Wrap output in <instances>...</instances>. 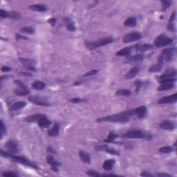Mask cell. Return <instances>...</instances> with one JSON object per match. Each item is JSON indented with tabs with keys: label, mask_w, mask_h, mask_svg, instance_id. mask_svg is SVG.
I'll use <instances>...</instances> for the list:
<instances>
[{
	"label": "cell",
	"mask_w": 177,
	"mask_h": 177,
	"mask_svg": "<svg viewBox=\"0 0 177 177\" xmlns=\"http://www.w3.org/2000/svg\"><path fill=\"white\" fill-rule=\"evenodd\" d=\"M0 138L2 139L4 135L6 134V127L2 120L0 121Z\"/></svg>",
	"instance_id": "obj_39"
},
{
	"label": "cell",
	"mask_w": 177,
	"mask_h": 177,
	"mask_svg": "<svg viewBox=\"0 0 177 177\" xmlns=\"http://www.w3.org/2000/svg\"><path fill=\"white\" fill-rule=\"evenodd\" d=\"M38 124L41 128H48L51 124V121L44 116L38 121Z\"/></svg>",
	"instance_id": "obj_23"
},
{
	"label": "cell",
	"mask_w": 177,
	"mask_h": 177,
	"mask_svg": "<svg viewBox=\"0 0 177 177\" xmlns=\"http://www.w3.org/2000/svg\"><path fill=\"white\" fill-rule=\"evenodd\" d=\"M1 156L10 158V160L13 161V162L23 164V165H27V166H28V167H30L33 168V169H36V170L39 169L38 165H36V164L33 163V162H31V161L28 160V159H27V158H25V157L16 156V155L11 154L7 152H4L3 150H1Z\"/></svg>",
	"instance_id": "obj_2"
},
{
	"label": "cell",
	"mask_w": 177,
	"mask_h": 177,
	"mask_svg": "<svg viewBox=\"0 0 177 177\" xmlns=\"http://www.w3.org/2000/svg\"><path fill=\"white\" fill-rule=\"evenodd\" d=\"M5 147L6 150H7V152L10 153L11 154L15 155L19 152L18 144L13 139H10L6 142Z\"/></svg>",
	"instance_id": "obj_9"
},
{
	"label": "cell",
	"mask_w": 177,
	"mask_h": 177,
	"mask_svg": "<svg viewBox=\"0 0 177 177\" xmlns=\"http://www.w3.org/2000/svg\"><path fill=\"white\" fill-rule=\"evenodd\" d=\"M79 156L81 160L83 161V162L87 163V164H90L91 163V156L89 154L85 152V151L83 150H80L79 153Z\"/></svg>",
	"instance_id": "obj_25"
},
{
	"label": "cell",
	"mask_w": 177,
	"mask_h": 177,
	"mask_svg": "<svg viewBox=\"0 0 177 177\" xmlns=\"http://www.w3.org/2000/svg\"><path fill=\"white\" fill-rule=\"evenodd\" d=\"M174 149L171 146H164L158 149V152L162 154H170V153L173 152Z\"/></svg>",
	"instance_id": "obj_35"
},
{
	"label": "cell",
	"mask_w": 177,
	"mask_h": 177,
	"mask_svg": "<svg viewBox=\"0 0 177 177\" xmlns=\"http://www.w3.org/2000/svg\"><path fill=\"white\" fill-rule=\"evenodd\" d=\"M69 101L70 102H72V103H81V102H84V99H82L80 98H71V99H69Z\"/></svg>",
	"instance_id": "obj_46"
},
{
	"label": "cell",
	"mask_w": 177,
	"mask_h": 177,
	"mask_svg": "<svg viewBox=\"0 0 177 177\" xmlns=\"http://www.w3.org/2000/svg\"><path fill=\"white\" fill-rule=\"evenodd\" d=\"M28 8L37 12H46L48 9L47 6L44 4H33V5H30Z\"/></svg>",
	"instance_id": "obj_26"
},
{
	"label": "cell",
	"mask_w": 177,
	"mask_h": 177,
	"mask_svg": "<svg viewBox=\"0 0 177 177\" xmlns=\"http://www.w3.org/2000/svg\"><path fill=\"white\" fill-rule=\"evenodd\" d=\"M114 41V38L111 36H107L104 38H100L99 40L95 41H87L84 42V45L87 49L90 51L96 50L98 48L104 47L109 44L113 43Z\"/></svg>",
	"instance_id": "obj_3"
},
{
	"label": "cell",
	"mask_w": 177,
	"mask_h": 177,
	"mask_svg": "<svg viewBox=\"0 0 177 177\" xmlns=\"http://www.w3.org/2000/svg\"><path fill=\"white\" fill-rule=\"evenodd\" d=\"M0 17L2 19H6L9 17V12H8L7 10L1 9L0 10Z\"/></svg>",
	"instance_id": "obj_45"
},
{
	"label": "cell",
	"mask_w": 177,
	"mask_h": 177,
	"mask_svg": "<svg viewBox=\"0 0 177 177\" xmlns=\"http://www.w3.org/2000/svg\"><path fill=\"white\" fill-rule=\"evenodd\" d=\"M20 32L23 33H25V34L33 35V34L35 33V32H36V30H35V28L33 27H23L22 28H21Z\"/></svg>",
	"instance_id": "obj_36"
},
{
	"label": "cell",
	"mask_w": 177,
	"mask_h": 177,
	"mask_svg": "<svg viewBox=\"0 0 177 177\" xmlns=\"http://www.w3.org/2000/svg\"><path fill=\"white\" fill-rule=\"evenodd\" d=\"M48 22H49L50 24H51L52 26H55L56 24V19L54 18V17H52V18L49 19L48 20Z\"/></svg>",
	"instance_id": "obj_50"
},
{
	"label": "cell",
	"mask_w": 177,
	"mask_h": 177,
	"mask_svg": "<svg viewBox=\"0 0 177 177\" xmlns=\"http://www.w3.org/2000/svg\"><path fill=\"white\" fill-rule=\"evenodd\" d=\"M44 116V115L41 114H34L31 116H28L24 118V121L27 123H35L38 122L41 117Z\"/></svg>",
	"instance_id": "obj_30"
},
{
	"label": "cell",
	"mask_w": 177,
	"mask_h": 177,
	"mask_svg": "<svg viewBox=\"0 0 177 177\" xmlns=\"http://www.w3.org/2000/svg\"><path fill=\"white\" fill-rule=\"evenodd\" d=\"M26 106H27V102L24 101L17 102L10 106V111H12V112H15V111H17L21 110V109H23Z\"/></svg>",
	"instance_id": "obj_18"
},
{
	"label": "cell",
	"mask_w": 177,
	"mask_h": 177,
	"mask_svg": "<svg viewBox=\"0 0 177 177\" xmlns=\"http://www.w3.org/2000/svg\"><path fill=\"white\" fill-rule=\"evenodd\" d=\"M115 163L116 161L113 160V159H108V160H106L103 163L102 167H103V169L105 170V171H110V170L113 169Z\"/></svg>",
	"instance_id": "obj_27"
},
{
	"label": "cell",
	"mask_w": 177,
	"mask_h": 177,
	"mask_svg": "<svg viewBox=\"0 0 177 177\" xmlns=\"http://www.w3.org/2000/svg\"><path fill=\"white\" fill-rule=\"evenodd\" d=\"M139 72H140V69L138 68V67H133V68L131 69L130 71H128V73L126 74L125 78L127 80L132 79V78L136 77L138 74L139 73Z\"/></svg>",
	"instance_id": "obj_24"
},
{
	"label": "cell",
	"mask_w": 177,
	"mask_h": 177,
	"mask_svg": "<svg viewBox=\"0 0 177 177\" xmlns=\"http://www.w3.org/2000/svg\"><path fill=\"white\" fill-rule=\"evenodd\" d=\"M172 43H173V40L171 38L164 34H161L160 36L156 37L154 41V43H153V46L158 48H161L166 47V46L171 44Z\"/></svg>",
	"instance_id": "obj_6"
},
{
	"label": "cell",
	"mask_w": 177,
	"mask_h": 177,
	"mask_svg": "<svg viewBox=\"0 0 177 177\" xmlns=\"http://www.w3.org/2000/svg\"><path fill=\"white\" fill-rule=\"evenodd\" d=\"M64 21L67 30L71 32L76 31V27L75 23L73 22V21L72 20L71 18H69V17H65V18H64Z\"/></svg>",
	"instance_id": "obj_20"
},
{
	"label": "cell",
	"mask_w": 177,
	"mask_h": 177,
	"mask_svg": "<svg viewBox=\"0 0 177 177\" xmlns=\"http://www.w3.org/2000/svg\"><path fill=\"white\" fill-rule=\"evenodd\" d=\"M87 175H89V176H93V177H97V176H101V174L98 173L97 172L95 171V170H88V171L87 172Z\"/></svg>",
	"instance_id": "obj_44"
},
{
	"label": "cell",
	"mask_w": 177,
	"mask_h": 177,
	"mask_svg": "<svg viewBox=\"0 0 177 177\" xmlns=\"http://www.w3.org/2000/svg\"><path fill=\"white\" fill-rule=\"evenodd\" d=\"M122 137L124 138L151 140L153 136L150 132H145L143 130H134L125 133Z\"/></svg>",
	"instance_id": "obj_4"
},
{
	"label": "cell",
	"mask_w": 177,
	"mask_h": 177,
	"mask_svg": "<svg viewBox=\"0 0 177 177\" xmlns=\"http://www.w3.org/2000/svg\"><path fill=\"white\" fill-rule=\"evenodd\" d=\"M127 60L130 63H137L141 62L143 60V56L141 54L135 55V56H130L126 57Z\"/></svg>",
	"instance_id": "obj_22"
},
{
	"label": "cell",
	"mask_w": 177,
	"mask_h": 177,
	"mask_svg": "<svg viewBox=\"0 0 177 177\" xmlns=\"http://www.w3.org/2000/svg\"><path fill=\"white\" fill-rule=\"evenodd\" d=\"M162 67H163V64L158 62L157 64L151 66L149 68V69H148V71H149V72H150V73H158V72H159L161 69H162Z\"/></svg>",
	"instance_id": "obj_33"
},
{
	"label": "cell",
	"mask_w": 177,
	"mask_h": 177,
	"mask_svg": "<svg viewBox=\"0 0 177 177\" xmlns=\"http://www.w3.org/2000/svg\"><path fill=\"white\" fill-rule=\"evenodd\" d=\"M14 82L17 85V86H18L19 89H21L24 91H27V92L30 93V90L28 89L27 85L24 84V83L23 82L20 81V80H15Z\"/></svg>",
	"instance_id": "obj_38"
},
{
	"label": "cell",
	"mask_w": 177,
	"mask_h": 177,
	"mask_svg": "<svg viewBox=\"0 0 177 177\" xmlns=\"http://www.w3.org/2000/svg\"><path fill=\"white\" fill-rule=\"evenodd\" d=\"M137 24V19L134 17H130L124 21V27H135Z\"/></svg>",
	"instance_id": "obj_29"
},
{
	"label": "cell",
	"mask_w": 177,
	"mask_h": 177,
	"mask_svg": "<svg viewBox=\"0 0 177 177\" xmlns=\"http://www.w3.org/2000/svg\"><path fill=\"white\" fill-rule=\"evenodd\" d=\"M2 176H6V177H15V176H17L18 175L16 173H14V172H10V171H6V172H4L3 173L1 174Z\"/></svg>",
	"instance_id": "obj_47"
},
{
	"label": "cell",
	"mask_w": 177,
	"mask_h": 177,
	"mask_svg": "<svg viewBox=\"0 0 177 177\" xmlns=\"http://www.w3.org/2000/svg\"><path fill=\"white\" fill-rule=\"evenodd\" d=\"M60 126L58 123H56L53 126L51 130L48 131V135L51 137H56L58 136L60 133Z\"/></svg>",
	"instance_id": "obj_21"
},
{
	"label": "cell",
	"mask_w": 177,
	"mask_h": 177,
	"mask_svg": "<svg viewBox=\"0 0 177 177\" xmlns=\"http://www.w3.org/2000/svg\"><path fill=\"white\" fill-rule=\"evenodd\" d=\"M177 74V71L175 69L170 68L167 69L164 73L159 77V81L166 79H171V78H175Z\"/></svg>",
	"instance_id": "obj_11"
},
{
	"label": "cell",
	"mask_w": 177,
	"mask_h": 177,
	"mask_svg": "<svg viewBox=\"0 0 177 177\" xmlns=\"http://www.w3.org/2000/svg\"><path fill=\"white\" fill-rule=\"evenodd\" d=\"M135 83V86H136V90H135V92L136 93H138L141 91V89H142V87L143 86V82H141V80H137L134 82Z\"/></svg>",
	"instance_id": "obj_42"
},
{
	"label": "cell",
	"mask_w": 177,
	"mask_h": 177,
	"mask_svg": "<svg viewBox=\"0 0 177 177\" xmlns=\"http://www.w3.org/2000/svg\"><path fill=\"white\" fill-rule=\"evenodd\" d=\"M160 85L157 88V91H163L166 90H170L175 87V83L173 82H161Z\"/></svg>",
	"instance_id": "obj_19"
},
{
	"label": "cell",
	"mask_w": 177,
	"mask_h": 177,
	"mask_svg": "<svg viewBox=\"0 0 177 177\" xmlns=\"http://www.w3.org/2000/svg\"><path fill=\"white\" fill-rule=\"evenodd\" d=\"M156 176H168V177L171 176V175H170V174H166V173H158V174H156Z\"/></svg>",
	"instance_id": "obj_53"
},
{
	"label": "cell",
	"mask_w": 177,
	"mask_h": 177,
	"mask_svg": "<svg viewBox=\"0 0 177 177\" xmlns=\"http://www.w3.org/2000/svg\"><path fill=\"white\" fill-rule=\"evenodd\" d=\"M176 53V48H170V49H165L162 51V53L160 54L158 61V63L163 64L164 63L170 62L174 58V55Z\"/></svg>",
	"instance_id": "obj_5"
},
{
	"label": "cell",
	"mask_w": 177,
	"mask_h": 177,
	"mask_svg": "<svg viewBox=\"0 0 177 177\" xmlns=\"http://www.w3.org/2000/svg\"><path fill=\"white\" fill-rule=\"evenodd\" d=\"M132 95V92L129 89H119L116 92V96H123V97H129Z\"/></svg>",
	"instance_id": "obj_34"
},
{
	"label": "cell",
	"mask_w": 177,
	"mask_h": 177,
	"mask_svg": "<svg viewBox=\"0 0 177 177\" xmlns=\"http://www.w3.org/2000/svg\"><path fill=\"white\" fill-rule=\"evenodd\" d=\"M101 176H116V174H101Z\"/></svg>",
	"instance_id": "obj_56"
},
{
	"label": "cell",
	"mask_w": 177,
	"mask_h": 177,
	"mask_svg": "<svg viewBox=\"0 0 177 177\" xmlns=\"http://www.w3.org/2000/svg\"><path fill=\"white\" fill-rule=\"evenodd\" d=\"M15 38H16V40H28V38L25 36H21V35L19 34H15Z\"/></svg>",
	"instance_id": "obj_49"
},
{
	"label": "cell",
	"mask_w": 177,
	"mask_h": 177,
	"mask_svg": "<svg viewBox=\"0 0 177 177\" xmlns=\"http://www.w3.org/2000/svg\"><path fill=\"white\" fill-rule=\"evenodd\" d=\"M161 4H162V12L165 11L168 8L171 6L172 1H161Z\"/></svg>",
	"instance_id": "obj_41"
},
{
	"label": "cell",
	"mask_w": 177,
	"mask_h": 177,
	"mask_svg": "<svg viewBox=\"0 0 177 177\" xmlns=\"http://www.w3.org/2000/svg\"><path fill=\"white\" fill-rule=\"evenodd\" d=\"M135 116L140 119H143L145 118L147 115V109L145 106H140L134 109Z\"/></svg>",
	"instance_id": "obj_14"
},
{
	"label": "cell",
	"mask_w": 177,
	"mask_h": 177,
	"mask_svg": "<svg viewBox=\"0 0 177 177\" xmlns=\"http://www.w3.org/2000/svg\"><path fill=\"white\" fill-rule=\"evenodd\" d=\"M134 116H135L134 110H132H132H126L121 113H116V114L100 118L97 119V122L98 123L107 122V123H124L130 121L131 118Z\"/></svg>",
	"instance_id": "obj_1"
},
{
	"label": "cell",
	"mask_w": 177,
	"mask_h": 177,
	"mask_svg": "<svg viewBox=\"0 0 177 177\" xmlns=\"http://www.w3.org/2000/svg\"><path fill=\"white\" fill-rule=\"evenodd\" d=\"M19 74L22 76H31V73H28V72H19Z\"/></svg>",
	"instance_id": "obj_55"
},
{
	"label": "cell",
	"mask_w": 177,
	"mask_h": 177,
	"mask_svg": "<svg viewBox=\"0 0 177 177\" xmlns=\"http://www.w3.org/2000/svg\"><path fill=\"white\" fill-rule=\"evenodd\" d=\"M133 50H134V47H124L123 49L119 50L116 53V56H124V57H128L131 56V54L133 52Z\"/></svg>",
	"instance_id": "obj_16"
},
{
	"label": "cell",
	"mask_w": 177,
	"mask_h": 177,
	"mask_svg": "<svg viewBox=\"0 0 177 177\" xmlns=\"http://www.w3.org/2000/svg\"><path fill=\"white\" fill-rule=\"evenodd\" d=\"M153 48H154V46L150 44H137L134 46V50H136V51L142 52V53L150 51V50L152 49Z\"/></svg>",
	"instance_id": "obj_15"
},
{
	"label": "cell",
	"mask_w": 177,
	"mask_h": 177,
	"mask_svg": "<svg viewBox=\"0 0 177 177\" xmlns=\"http://www.w3.org/2000/svg\"><path fill=\"white\" fill-rule=\"evenodd\" d=\"M98 72V70H91V71H89L88 72H87L86 73L84 74V75H83V77H89V76H93L96 74Z\"/></svg>",
	"instance_id": "obj_48"
},
{
	"label": "cell",
	"mask_w": 177,
	"mask_h": 177,
	"mask_svg": "<svg viewBox=\"0 0 177 177\" xmlns=\"http://www.w3.org/2000/svg\"><path fill=\"white\" fill-rule=\"evenodd\" d=\"M32 88L36 89V90H43L46 88V84L42 81H40V80H37L33 82L32 84Z\"/></svg>",
	"instance_id": "obj_31"
},
{
	"label": "cell",
	"mask_w": 177,
	"mask_h": 177,
	"mask_svg": "<svg viewBox=\"0 0 177 177\" xmlns=\"http://www.w3.org/2000/svg\"><path fill=\"white\" fill-rule=\"evenodd\" d=\"M1 70L4 72H8V71H11V68H10V67H8V66H4V67H1Z\"/></svg>",
	"instance_id": "obj_51"
},
{
	"label": "cell",
	"mask_w": 177,
	"mask_h": 177,
	"mask_svg": "<svg viewBox=\"0 0 177 177\" xmlns=\"http://www.w3.org/2000/svg\"><path fill=\"white\" fill-rule=\"evenodd\" d=\"M28 99L30 102L39 106L49 107L51 105V103L50 102L49 99H47V98L41 97V96H30L28 98Z\"/></svg>",
	"instance_id": "obj_7"
},
{
	"label": "cell",
	"mask_w": 177,
	"mask_h": 177,
	"mask_svg": "<svg viewBox=\"0 0 177 177\" xmlns=\"http://www.w3.org/2000/svg\"><path fill=\"white\" fill-rule=\"evenodd\" d=\"M176 19V12L174 11L173 13L171 15L170 18L169 19V23H168V29L170 31H175V27H174V21Z\"/></svg>",
	"instance_id": "obj_32"
},
{
	"label": "cell",
	"mask_w": 177,
	"mask_h": 177,
	"mask_svg": "<svg viewBox=\"0 0 177 177\" xmlns=\"http://www.w3.org/2000/svg\"><path fill=\"white\" fill-rule=\"evenodd\" d=\"M47 152H49L50 153V154H52V153H55V151H54V150L53 149V148H52L51 147H47Z\"/></svg>",
	"instance_id": "obj_54"
},
{
	"label": "cell",
	"mask_w": 177,
	"mask_h": 177,
	"mask_svg": "<svg viewBox=\"0 0 177 177\" xmlns=\"http://www.w3.org/2000/svg\"><path fill=\"white\" fill-rule=\"evenodd\" d=\"M118 137V135L117 134H116V133L113 132H111L107 136V140H104V142H105V143H113V141H114L115 139H116Z\"/></svg>",
	"instance_id": "obj_37"
},
{
	"label": "cell",
	"mask_w": 177,
	"mask_h": 177,
	"mask_svg": "<svg viewBox=\"0 0 177 177\" xmlns=\"http://www.w3.org/2000/svg\"><path fill=\"white\" fill-rule=\"evenodd\" d=\"M46 160H47V163L49 164V165H51V169L53 170V172H59V167L62 165V164H61L60 162H58V161H56L52 155L51 154L47 155Z\"/></svg>",
	"instance_id": "obj_10"
},
{
	"label": "cell",
	"mask_w": 177,
	"mask_h": 177,
	"mask_svg": "<svg viewBox=\"0 0 177 177\" xmlns=\"http://www.w3.org/2000/svg\"><path fill=\"white\" fill-rule=\"evenodd\" d=\"M19 62L24 65V67H35L36 64V60H32V59H28V58H19Z\"/></svg>",
	"instance_id": "obj_28"
},
{
	"label": "cell",
	"mask_w": 177,
	"mask_h": 177,
	"mask_svg": "<svg viewBox=\"0 0 177 177\" xmlns=\"http://www.w3.org/2000/svg\"><path fill=\"white\" fill-rule=\"evenodd\" d=\"M141 176H144V177H145V176H154V175H153V174H150V173H149V172H143L141 174Z\"/></svg>",
	"instance_id": "obj_52"
},
{
	"label": "cell",
	"mask_w": 177,
	"mask_h": 177,
	"mask_svg": "<svg viewBox=\"0 0 177 177\" xmlns=\"http://www.w3.org/2000/svg\"><path fill=\"white\" fill-rule=\"evenodd\" d=\"M9 17H10V18L12 19H18L21 17V15H19L18 12L11 11V12H9Z\"/></svg>",
	"instance_id": "obj_43"
},
{
	"label": "cell",
	"mask_w": 177,
	"mask_h": 177,
	"mask_svg": "<svg viewBox=\"0 0 177 177\" xmlns=\"http://www.w3.org/2000/svg\"><path fill=\"white\" fill-rule=\"evenodd\" d=\"M142 38H143V36H142L141 33L134 31L124 35L123 38V41L124 43L134 42V41H136L141 40Z\"/></svg>",
	"instance_id": "obj_8"
},
{
	"label": "cell",
	"mask_w": 177,
	"mask_h": 177,
	"mask_svg": "<svg viewBox=\"0 0 177 177\" xmlns=\"http://www.w3.org/2000/svg\"><path fill=\"white\" fill-rule=\"evenodd\" d=\"M96 150L97 151H100V152H106L111 155H116V156H119L120 154V152L118 151L113 149V148H109L108 146L106 145L96 146Z\"/></svg>",
	"instance_id": "obj_13"
},
{
	"label": "cell",
	"mask_w": 177,
	"mask_h": 177,
	"mask_svg": "<svg viewBox=\"0 0 177 177\" xmlns=\"http://www.w3.org/2000/svg\"><path fill=\"white\" fill-rule=\"evenodd\" d=\"M177 101V93H175L173 95L165 96V97L161 98L158 100V104H170L175 103Z\"/></svg>",
	"instance_id": "obj_12"
},
{
	"label": "cell",
	"mask_w": 177,
	"mask_h": 177,
	"mask_svg": "<svg viewBox=\"0 0 177 177\" xmlns=\"http://www.w3.org/2000/svg\"><path fill=\"white\" fill-rule=\"evenodd\" d=\"M14 93L16 96H24L29 94L30 93H28V92H27V91H24V90H22V89L18 88V89H15Z\"/></svg>",
	"instance_id": "obj_40"
},
{
	"label": "cell",
	"mask_w": 177,
	"mask_h": 177,
	"mask_svg": "<svg viewBox=\"0 0 177 177\" xmlns=\"http://www.w3.org/2000/svg\"><path fill=\"white\" fill-rule=\"evenodd\" d=\"M161 129L165 130H173L176 128V124L170 121H163L159 124Z\"/></svg>",
	"instance_id": "obj_17"
}]
</instances>
